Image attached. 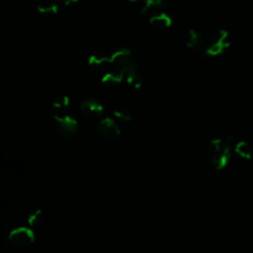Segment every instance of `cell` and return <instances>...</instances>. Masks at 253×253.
Listing matches in <instances>:
<instances>
[{
  "instance_id": "1",
  "label": "cell",
  "mask_w": 253,
  "mask_h": 253,
  "mask_svg": "<svg viewBox=\"0 0 253 253\" xmlns=\"http://www.w3.org/2000/svg\"><path fill=\"white\" fill-rule=\"evenodd\" d=\"M230 137L212 139L207 147V157L210 164L216 170L226 166L230 159Z\"/></svg>"
},
{
  "instance_id": "2",
  "label": "cell",
  "mask_w": 253,
  "mask_h": 253,
  "mask_svg": "<svg viewBox=\"0 0 253 253\" xmlns=\"http://www.w3.org/2000/svg\"><path fill=\"white\" fill-rule=\"evenodd\" d=\"M8 239L14 247L24 249L33 244L35 240V234L31 228L21 226L13 229L9 233Z\"/></svg>"
},
{
  "instance_id": "3",
  "label": "cell",
  "mask_w": 253,
  "mask_h": 253,
  "mask_svg": "<svg viewBox=\"0 0 253 253\" xmlns=\"http://www.w3.org/2000/svg\"><path fill=\"white\" fill-rule=\"evenodd\" d=\"M55 128L57 132L63 137H71L76 134L78 130V123L75 119L68 115H53Z\"/></svg>"
},
{
  "instance_id": "4",
  "label": "cell",
  "mask_w": 253,
  "mask_h": 253,
  "mask_svg": "<svg viewBox=\"0 0 253 253\" xmlns=\"http://www.w3.org/2000/svg\"><path fill=\"white\" fill-rule=\"evenodd\" d=\"M230 45L229 34L225 30L218 31L214 34L206 49V53L210 56H215L222 53Z\"/></svg>"
},
{
  "instance_id": "5",
  "label": "cell",
  "mask_w": 253,
  "mask_h": 253,
  "mask_svg": "<svg viewBox=\"0 0 253 253\" xmlns=\"http://www.w3.org/2000/svg\"><path fill=\"white\" fill-rule=\"evenodd\" d=\"M96 130L99 136L107 141H113L120 135V128L115 121L111 118L101 120L96 126Z\"/></svg>"
},
{
  "instance_id": "6",
  "label": "cell",
  "mask_w": 253,
  "mask_h": 253,
  "mask_svg": "<svg viewBox=\"0 0 253 253\" xmlns=\"http://www.w3.org/2000/svg\"><path fill=\"white\" fill-rule=\"evenodd\" d=\"M109 65H114L117 69L126 71L129 67L134 65L131 59V52L126 47H122L115 51L110 57H108Z\"/></svg>"
},
{
  "instance_id": "7",
  "label": "cell",
  "mask_w": 253,
  "mask_h": 253,
  "mask_svg": "<svg viewBox=\"0 0 253 253\" xmlns=\"http://www.w3.org/2000/svg\"><path fill=\"white\" fill-rule=\"evenodd\" d=\"M80 113L86 119H97L104 113L103 105L93 99H87L80 104Z\"/></svg>"
},
{
  "instance_id": "8",
  "label": "cell",
  "mask_w": 253,
  "mask_h": 253,
  "mask_svg": "<svg viewBox=\"0 0 253 253\" xmlns=\"http://www.w3.org/2000/svg\"><path fill=\"white\" fill-rule=\"evenodd\" d=\"M125 78V71L121 69H116L110 72H107L102 77V83L108 86H115L120 84Z\"/></svg>"
},
{
  "instance_id": "9",
  "label": "cell",
  "mask_w": 253,
  "mask_h": 253,
  "mask_svg": "<svg viewBox=\"0 0 253 253\" xmlns=\"http://www.w3.org/2000/svg\"><path fill=\"white\" fill-rule=\"evenodd\" d=\"M125 77H126L127 84L135 89L139 88L142 85V82H143L142 76L137 71L135 65H132L125 72Z\"/></svg>"
},
{
  "instance_id": "10",
  "label": "cell",
  "mask_w": 253,
  "mask_h": 253,
  "mask_svg": "<svg viewBox=\"0 0 253 253\" xmlns=\"http://www.w3.org/2000/svg\"><path fill=\"white\" fill-rule=\"evenodd\" d=\"M149 23L159 30H164L172 25V19L165 13H159L149 19Z\"/></svg>"
},
{
  "instance_id": "11",
  "label": "cell",
  "mask_w": 253,
  "mask_h": 253,
  "mask_svg": "<svg viewBox=\"0 0 253 253\" xmlns=\"http://www.w3.org/2000/svg\"><path fill=\"white\" fill-rule=\"evenodd\" d=\"M69 104H70L69 97H67L65 95L56 97L51 104V108L54 112V115H62L64 113V111L68 108Z\"/></svg>"
},
{
  "instance_id": "12",
  "label": "cell",
  "mask_w": 253,
  "mask_h": 253,
  "mask_svg": "<svg viewBox=\"0 0 253 253\" xmlns=\"http://www.w3.org/2000/svg\"><path fill=\"white\" fill-rule=\"evenodd\" d=\"M37 9L41 14H46V15L51 14L52 15V14L57 13L58 6H57L56 2L53 0H41L38 3Z\"/></svg>"
},
{
  "instance_id": "13",
  "label": "cell",
  "mask_w": 253,
  "mask_h": 253,
  "mask_svg": "<svg viewBox=\"0 0 253 253\" xmlns=\"http://www.w3.org/2000/svg\"><path fill=\"white\" fill-rule=\"evenodd\" d=\"M186 44L190 48H199L202 45V38L199 33L190 30L186 36Z\"/></svg>"
},
{
  "instance_id": "14",
  "label": "cell",
  "mask_w": 253,
  "mask_h": 253,
  "mask_svg": "<svg viewBox=\"0 0 253 253\" xmlns=\"http://www.w3.org/2000/svg\"><path fill=\"white\" fill-rule=\"evenodd\" d=\"M235 151L236 153L241 156L242 158L245 159H251L252 155H253V150L252 147L250 146V144L246 141H239L236 145H235Z\"/></svg>"
},
{
  "instance_id": "15",
  "label": "cell",
  "mask_w": 253,
  "mask_h": 253,
  "mask_svg": "<svg viewBox=\"0 0 253 253\" xmlns=\"http://www.w3.org/2000/svg\"><path fill=\"white\" fill-rule=\"evenodd\" d=\"M42 219H43V212L41 209H35L32 211H30L27 218L28 223L31 226H37L41 224Z\"/></svg>"
},
{
  "instance_id": "16",
  "label": "cell",
  "mask_w": 253,
  "mask_h": 253,
  "mask_svg": "<svg viewBox=\"0 0 253 253\" xmlns=\"http://www.w3.org/2000/svg\"><path fill=\"white\" fill-rule=\"evenodd\" d=\"M88 64L91 65V66L103 68V67L109 66V60H108L107 56L92 54L88 58Z\"/></svg>"
},
{
  "instance_id": "17",
  "label": "cell",
  "mask_w": 253,
  "mask_h": 253,
  "mask_svg": "<svg viewBox=\"0 0 253 253\" xmlns=\"http://www.w3.org/2000/svg\"><path fill=\"white\" fill-rule=\"evenodd\" d=\"M113 115L117 121L124 123V124H127L131 121V115L126 109H117L113 112Z\"/></svg>"
},
{
  "instance_id": "18",
  "label": "cell",
  "mask_w": 253,
  "mask_h": 253,
  "mask_svg": "<svg viewBox=\"0 0 253 253\" xmlns=\"http://www.w3.org/2000/svg\"><path fill=\"white\" fill-rule=\"evenodd\" d=\"M165 2H166V0H144V5L141 9V13L145 14L152 9L162 6Z\"/></svg>"
},
{
  "instance_id": "19",
  "label": "cell",
  "mask_w": 253,
  "mask_h": 253,
  "mask_svg": "<svg viewBox=\"0 0 253 253\" xmlns=\"http://www.w3.org/2000/svg\"><path fill=\"white\" fill-rule=\"evenodd\" d=\"M63 5H71L73 3H76L78 0H59Z\"/></svg>"
},
{
  "instance_id": "20",
  "label": "cell",
  "mask_w": 253,
  "mask_h": 253,
  "mask_svg": "<svg viewBox=\"0 0 253 253\" xmlns=\"http://www.w3.org/2000/svg\"><path fill=\"white\" fill-rule=\"evenodd\" d=\"M128 1H130V2H135V1H137V0H128Z\"/></svg>"
}]
</instances>
